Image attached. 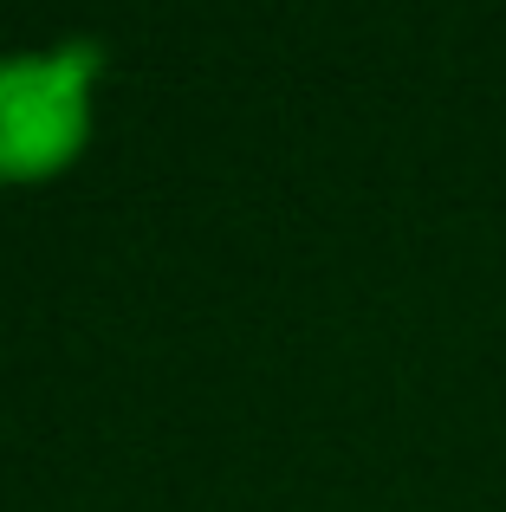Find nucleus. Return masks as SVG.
<instances>
[{
	"instance_id": "1",
	"label": "nucleus",
	"mask_w": 506,
	"mask_h": 512,
	"mask_svg": "<svg viewBox=\"0 0 506 512\" xmlns=\"http://www.w3.org/2000/svg\"><path fill=\"white\" fill-rule=\"evenodd\" d=\"M104 78H111V46L91 33L0 52V188L59 182L91 150Z\"/></svg>"
}]
</instances>
